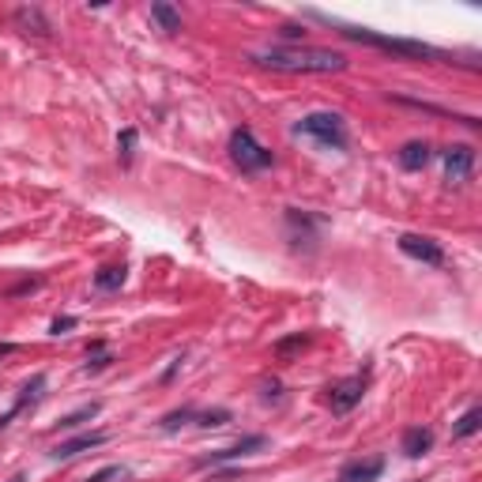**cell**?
<instances>
[{
	"instance_id": "obj_1",
	"label": "cell",
	"mask_w": 482,
	"mask_h": 482,
	"mask_svg": "<svg viewBox=\"0 0 482 482\" xmlns=\"http://www.w3.org/2000/svg\"><path fill=\"white\" fill-rule=\"evenodd\" d=\"M260 68L287 72V76H332L347 68V57L336 49H317V46H290V49H264L249 57Z\"/></svg>"
},
{
	"instance_id": "obj_2",
	"label": "cell",
	"mask_w": 482,
	"mask_h": 482,
	"mask_svg": "<svg viewBox=\"0 0 482 482\" xmlns=\"http://www.w3.org/2000/svg\"><path fill=\"white\" fill-rule=\"evenodd\" d=\"M328 19V16H320ZM336 23V19H328ZM343 38H351V42H362V46H373V49H384V53H396V57L404 61H448L445 49H434L426 42H414V38H392V34H377L369 31V26H351V23H336Z\"/></svg>"
},
{
	"instance_id": "obj_3",
	"label": "cell",
	"mask_w": 482,
	"mask_h": 482,
	"mask_svg": "<svg viewBox=\"0 0 482 482\" xmlns=\"http://www.w3.org/2000/svg\"><path fill=\"white\" fill-rule=\"evenodd\" d=\"M294 136L313 140L320 151H343V147H347V125H343L339 113L317 110V113H305L298 125H294Z\"/></svg>"
},
{
	"instance_id": "obj_4",
	"label": "cell",
	"mask_w": 482,
	"mask_h": 482,
	"mask_svg": "<svg viewBox=\"0 0 482 482\" xmlns=\"http://www.w3.org/2000/svg\"><path fill=\"white\" fill-rule=\"evenodd\" d=\"M230 158L241 173H260L275 163V155L267 151V147L252 136V128H245V125L230 132Z\"/></svg>"
},
{
	"instance_id": "obj_5",
	"label": "cell",
	"mask_w": 482,
	"mask_h": 482,
	"mask_svg": "<svg viewBox=\"0 0 482 482\" xmlns=\"http://www.w3.org/2000/svg\"><path fill=\"white\" fill-rule=\"evenodd\" d=\"M441 163H445V185L460 189V185H467V181H471V173H475V147L452 143V147L441 151Z\"/></svg>"
},
{
	"instance_id": "obj_6",
	"label": "cell",
	"mask_w": 482,
	"mask_h": 482,
	"mask_svg": "<svg viewBox=\"0 0 482 482\" xmlns=\"http://www.w3.org/2000/svg\"><path fill=\"white\" fill-rule=\"evenodd\" d=\"M362 396H366V377L354 373V377H343L328 388V407L332 414H351L362 404Z\"/></svg>"
},
{
	"instance_id": "obj_7",
	"label": "cell",
	"mask_w": 482,
	"mask_h": 482,
	"mask_svg": "<svg viewBox=\"0 0 482 482\" xmlns=\"http://www.w3.org/2000/svg\"><path fill=\"white\" fill-rule=\"evenodd\" d=\"M399 252H407L411 260H422L430 267H445L448 264L445 249H441L434 237H422V234H399Z\"/></svg>"
},
{
	"instance_id": "obj_8",
	"label": "cell",
	"mask_w": 482,
	"mask_h": 482,
	"mask_svg": "<svg viewBox=\"0 0 482 482\" xmlns=\"http://www.w3.org/2000/svg\"><path fill=\"white\" fill-rule=\"evenodd\" d=\"M260 448H267V437H264V434H249V437H241L237 445H230V448H219V452H211V456L196 460V467H219V463H234V460H241V456H252V452H260Z\"/></svg>"
},
{
	"instance_id": "obj_9",
	"label": "cell",
	"mask_w": 482,
	"mask_h": 482,
	"mask_svg": "<svg viewBox=\"0 0 482 482\" xmlns=\"http://www.w3.org/2000/svg\"><path fill=\"white\" fill-rule=\"evenodd\" d=\"M287 230H290V245L294 249H313L317 245V230H320V219L309 215V211H287Z\"/></svg>"
},
{
	"instance_id": "obj_10",
	"label": "cell",
	"mask_w": 482,
	"mask_h": 482,
	"mask_svg": "<svg viewBox=\"0 0 482 482\" xmlns=\"http://www.w3.org/2000/svg\"><path fill=\"white\" fill-rule=\"evenodd\" d=\"M381 475H384V456H366V460H347L336 482H377Z\"/></svg>"
},
{
	"instance_id": "obj_11",
	"label": "cell",
	"mask_w": 482,
	"mask_h": 482,
	"mask_svg": "<svg viewBox=\"0 0 482 482\" xmlns=\"http://www.w3.org/2000/svg\"><path fill=\"white\" fill-rule=\"evenodd\" d=\"M106 441H110V434H102V430H95V434H79V437H68V441H61V445L49 452V460H57V463H64V460H76L79 452H91V448L106 445Z\"/></svg>"
},
{
	"instance_id": "obj_12",
	"label": "cell",
	"mask_w": 482,
	"mask_h": 482,
	"mask_svg": "<svg viewBox=\"0 0 482 482\" xmlns=\"http://www.w3.org/2000/svg\"><path fill=\"white\" fill-rule=\"evenodd\" d=\"M46 384H49V381H46V373H34V377L19 388V399L11 404V411H8V414H0V430H4V426H8L11 419H16V414H23L26 407H34L38 399L46 396Z\"/></svg>"
},
{
	"instance_id": "obj_13",
	"label": "cell",
	"mask_w": 482,
	"mask_h": 482,
	"mask_svg": "<svg viewBox=\"0 0 482 482\" xmlns=\"http://www.w3.org/2000/svg\"><path fill=\"white\" fill-rule=\"evenodd\" d=\"M399 166H404L407 173H419V170H426L430 166V158H434V147L426 143V140H411V143H404L399 147Z\"/></svg>"
},
{
	"instance_id": "obj_14",
	"label": "cell",
	"mask_w": 482,
	"mask_h": 482,
	"mask_svg": "<svg viewBox=\"0 0 482 482\" xmlns=\"http://www.w3.org/2000/svg\"><path fill=\"white\" fill-rule=\"evenodd\" d=\"M430 448H434V434L426 430V426H411V430H404V437H399V452L411 456V460L426 456Z\"/></svg>"
},
{
	"instance_id": "obj_15",
	"label": "cell",
	"mask_w": 482,
	"mask_h": 482,
	"mask_svg": "<svg viewBox=\"0 0 482 482\" xmlns=\"http://www.w3.org/2000/svg\"><path fill=\"white\" fill-rule=\"evenodd\" d=\"M125 279H128V267L125 264H106V267H98V272H95V290L113 294V290L125 287Z\"/></svg>"
},
{
	"instance_id": "obj_16",
	"label": "cell",
	"mask_w": 482,
	"mask_h": 482,
	"mask_svg": "<svg viewBox=\"0 0 482 482\" xmlns=\"http://www.w3.org/2000/svg\"><path fill=\"white\" fill-rule=\"evenodd\" d=\"M16 23L23 26L26 34H38V38H46L53 26H49V19L42 16V8H19L16 11Z\"/></svg>"
},
{
	"instance_id": "obj_17",
	"label": "cell",
	"mask_w": 482,
	"mask_h": 482,
	"mask_svg": "<svg viewBox=\"0 0 482 482\" xmlns=\"http://www.w3.org/2000/svg\"><path fill=\"white\" fill-rule=\"evenodd\" d=\"M151 19L163 26L166 34H178L181 31V11L173 8V4H166V0H155V4H151Z\"/></svg>"
},
{
	"instance_id": "obj_18",
	"label": "cell",
	"mask_w": 482,
	"mask_h": 482,
	"mask_svg": "<svg viewBox=\"0 0 482 482\" xmlns=\"http://www.w3.org/2000/svg\"><path fill=\"white\" fill-rule=\"evenodd\" d=\"M193 422H196V407H178V411H166L163 419H158V430L178 434L181 426H193Z\"/></svg>"
},
{
	"instance_id": "obj_19",
	"label": "cell",
	"mask_w": 482,
	"mask_h": 482,
	"mask_svg": "<svg viewBox=\"0 0 482 482\" xmlns=\"http://www.w3.org/2000/svg\"><path fill=\"white\" fill-rule=\"evenodd\" d=\"M98 411H102V404H98V399H91V404L76 407L72 414H64V419H61L57 426H61V430H76V426H83V422H91V419H98Z\"/></svg>"
},
{
	"instance_id": "obj_20",
	"label": "cell",
	"mask_w": 482,
	"mask_h": 482,
	"mask_svg": "<svg viewBox=\"0 0 482 482\" xmlns=\"http://www.w3.org/2000/svg\"><path fill=\"white\" fill-rule=\"evenodd\" d=\"M482 430V407H471V411H463L460 414V422L452 426V437L463 441V437H475Z\"/></svg>"
},
{
	"instance_id": "obj_21",
	"label": "cell",
	"mask_w": 482,
	"mask_h": 482,
	"mask_svg": "<svg viewBox=\"0 0 482 482\" xmlns=\"http://www.w3.org/2000/svg\"><path fill=\"white\" fill-rule=\"evenodd\" d=\"M136 143H140V132H136V128H120V136H117V158H120V166L132 163V155H136Z\"/></svg>"
},
{
	"instance_id": "obj_22",
	"label": "cell",
	"mask_w": 482,
	"mask_h": 482,
	"mask_svg": "<svg viewBox=\"0 0 482 482\" xmlns=\"http://www.w3.org/2000/svg\"><path fill=\"white\" fill-rule=\"evenodd\" d=\"M309 332H294V336H287V339H279L275 343V354L279 358H287V354H294V351H302V347H309Z\"/></svg>"
},
{
	"instance_id": "obj_23",
	"label": "cell",
	"mask_w": 482,
	"mask_h": 482,
	"mask_svg": "<svg viewBox=\"0 0 482 482\" xmlns=\"http://www.w3.org/2000/svg\"><path fill=\"white\" fill-rule=\"evenodd\" d=\"M234 414L226 407H211V411H196V426H204V430H211V426H226Z\"/></svg>"
},
{
	"instance_id": "obj_24",
	"label": "cell",
	"mask_w": 482,
	"mask_h": 482,
	"mask_svg": "<svg viewBox=\"0 0 482 482\" xmlns=\"http://www.w3.org/2000/svg\"><path fill=\"white\" fill-rule=\"evenodd\" d=\"M117 478H128V471L120 463H110V467H102V471H95L87 482H117Z\"/></svg>"
},
{
	"instance_id": "obj_25",
	"label": "cell",
	"mask_w": 482,
	"mask_h": 482,
	"mask_svg": "<svg viewBox=\"0 0 482 482\" xmlns=\"http://www.w3.org/2000/svg\"><path fill=\"white\" fill-rule=\"evenodd\" d=\"M106 366H113V354H87V366H83V373H102Z\"/></svg>"
},
{
	"instance_id": "obj_26",
	"label": "cell",
	"mask_w": 482,
	"mask_h": 482,
	"mask_svg": "<svg viewBox=\"0 0 482 482\" xmlns=\"http://www.w3.org/2000/svg\"><path fill=\"white\" fill-rule=\"evenodd\" d=\"M264 399H267V404H279V399H283V384H279L275 377L264 381Z\"/></svg>"
},
{
	"instance_id": "obj_27",
	"label": "cell",
	"mask_w": 482,
	"mask_h": 482,
	"mask_svg": "<svg viewBox=\"0 0 482 482\" xmlns=\"http://www.w3.org/2000/svg\"><path fill=\"white\" fill-rule=\"evenodd\" d=\"M72 328H76V317H57V320L49 324L53 336H64V332H72Z\"/></svg>"
},
{
	"instance_id": "obj_28",
	"label": "cell",
	"mask_w": 482,
	"mask_h": 482,
	"mask_svg": "<svg viewBox=\"0 0 482 482\" xmlns=\"http://www.w3.org/2000/svg\"><path fill=\"white\" fill-rule=\"evenodd\" d=\"M279 34H283V38H290V42H302V38H305V26H294V23H283V26H279Z\"/></svg>"
},
{
	"instance_id": "obj_29",
	"label": "cell",
	"mask_w": 482,
	"mask_h": 482,
	"mask_svg": "<svg viewBox=\"0 0 482 482\" xmlns=\"http://www.w3.org/2000/svg\"><path fill=\"white\" fill-rule=\"evenodd\" d=\"M38 287H42V279H26V283H19V287L8 290V298H16V294H26V290H38Z\"/></svg>"
},
{
	"instance_id": "obj_30",
	"label": "cell",
	"mask_w": 482,
	"mask_h": 482,
	"mask_svg": "<svg viewBox=\"0 0 482 482\" xmlns=\"http://www.w3.org/2000/svg\"><path fill=\"white\" fill-rule=\"evenodd\" d=\"M11 351H16V347H11V343H0V354H11Z\"/></svg>"
},
{
	"instance_id": "obj_31",
	"label": "cell",
	"mask_w": 482,
	"mask_h": 482,
	"mask_svg": "<svg viewBox=\"0 0 482 482\" xmlns=\"http://www.w3.org/2000/svg\"><path fill=\"white\" fill-rule=\"evenodd\" d=\"M11 482H26V478H23V475H16V478H11Z\"/></svg>"
},
{
	"instance_id": "obj_32",
	"label": "cell",
	"mask_w": 482,
	"mask_h": 482,
	"mask_svg": "<svg viewBox=\"0 0 482 482\" xmlns=\"http://www.w3.org/2000/svg\"><path fill=\"white\" fill-rule=\"evenodd\" d=\"M411 482H414V478H411Z\"/></svg>"
}]
</instances>
